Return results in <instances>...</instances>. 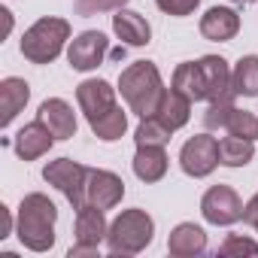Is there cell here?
<instances>
[{
    "mask_svg": "<svg viewBox=\"0 0 258 258\" xmlns=\"http://www.w3.org/2000/svg\"><path fill=\"white\" fill-rule=\"evenodd\" d=\"M55 222H58V210L46 195L34 191V195L22 198L19 219H16V234H19L25 249L49 252L55 246Z\"/></svg>",
    "mask_w": 258,
    "mask_h": 258,
    "instance_id": "6da1fadb",
    "label": "cell"
},
{
    "mask_svg": "<svg viewBox=\"0 0 258 258\" xmlns=\"http://www.w3.org/2000/svg\"><path fill=\"white\" fill-rule=\"evenodd\" d=\"M118 91H121L127 109L137 112L140 118H146V115H155V109H158L167 88H164L161 73H158V67L152 61H137V64L121 70Z\"/></svg>",
    "mask_w": 258,
    "mask_h": 258,
    "instance_id": "7a4b0ae2",
    "label": "cell"
},
{
    "mask_svg": "<svg viewBox=\"0 0 258 258\" xmlns=\"http://www.w3.org/2000/svg\"><path fill=\"white\" fill-rule=\"evenodd\" d=\"M155 234V222L146 210L134 207V210H121L106 231V249L112 255H137L152 243Z\"/></svg>",
    "mask_w": 258,
    "mask_h": 258,
    "instance_id": "3957f363",
    "label": "cell"
},
{
    "mask_svg": "<svg viewBox=\"0 0 258 258\" xmlns=\"http://www.w3.org/2000/svg\"><path fill=\"white\" fill-rule=\"evenodd\" d=\"M67 40H70V25L64 19H52L49 16V19L34 22L25 31V37H22V55L31 64H52L61 55V49H64Z\"/></svg>",
    "mask_w": 258,
    "mask_h": 258,
    "instance_id": "277c9868",
    "label": "cell"
},
{
    "mask_svg": "<svg viewBox=\"0 0 258 258\" xmlns=\"http://www.w3.org/2000/svg\"><path fill=\"white\" fill-rule=\"evenodd\" d=\"M43 179L49 185H55L73 210L85 207V185H88V167H82L79 161L73 158H58V161H49L43 167Z\"/></svg>",
    "mask_w": 258,
    "mask_h": 258,
    "instance_id": "5b68a950",
    "label": "cell"
},
{
    "mask_svg": "<svg viewBox=\"0 0 258 258\" xmlns=\"http://www.w3.org/2000/svg\"><path fill=\"white\" fill-rule=\"evenodd\" d=\"M179 167L195 179L210 176L219 167V140L210 134H198L185 140V146L179 149Z\"/></svg>",
    "mask_w": 258,
    "mask_h": 258,
    "instance_id": "8992f818",
    "label": "cell"
},
{
    "mask_svg": "<svg viewBox=\"0 0 258 258\" xmlns=\"http://www.w3.org/2000/svg\"><path fill=\"white\" fill-rule=\"evenodd\" d=\"M106 231H109V225L103 219V210H97L91 204L79 207L76 210V246L70 249V258H76V255H97L100 243L106 240Z\"/></svg>",
    "mask_w": 258,
    "mask_h": 258,
    "instance_id": "52a82bcc",
    "label": "cell"
},
{
    "mask_svg": "<svg viewBox=\"0 0 258 258\" xmlns=\"http://www.w3.org/2000/svg\"><path fill=\"white\" fill-rule=\"evenodd\" d=\"M201 213L210 225H234L243 219V201L231 185H213L201 198Z\"/></svg>",
    "mask_w": 258,
    "mask_h": 258,
    "instance_id": "ba28073f",
    "label": "cell"
},
{
    "mask_svg": "<svg viewBox=\"0 0 258 258\" xmlns=\"http://www.w3.org/2000/svg\"><path fill=\"white\" fill-rule=\"evenodd\" d=\"M106 55H109V40H106L100 31H82V34L70 43V49H67L70 67L79 70V73L100 67Z\"/></svg>",
    "mask_w": 258,
    "mask_h": 258,
    "instance_id": "9c48e42d",
    "label": "cell"
},
{
    "mask_svg": "<svg viewBox=\"0 0 258 258\" xmlns=\"http://www.w3.org/2000/svg\"><path fill=\"white\" fill-rule=\"evenodd\" d=\"M124 198V182L112 170H88V185H85V204L97 210H112Z\"/></svg>",
    "mask_w": 258,
    "mask_h": 258,
    "instance_id": "30bf717a",
    "label": "cell"
},
{
    "mask_svg": "<svg viewBox=\"0 0 258 258\" xmlns=\"http://www.w3.org/2000/svg\"><path fill=\"white\" fill-rule=\"evenodd\" d=\"M198 64H201V70H204L207 100H210V103H222V100H231V103H234L237 91H234V82H231L228 61L219 58V55H204Z\"/></svg>",
    "mask_w": 258,
    "mask_h": 258,
    "instance_id": "8fae6325",
    "label": "cell"
},
{
    "mask_svg": "<svg viewBox=\"0 0 258 258\" xmlns=\"http://www.w3.org/2000/svg\"><path fill=\"white\" fill-rule=\"evenodd\" d=\"M52 143H55V134L49 131V124L40 121V118L28 121L22 131L16 134V140H13L16 155H19L22 161H37V158H43V155L52 149Z\"/></svg>",
    "mask_w": 258,
    "mask_h": 258,
    "instance_id": "7c38bea8",
    "label": "cell"
},
{
    "mask_svg": "<svg viewBox=\"0 0 258 258\" xmlns=\"http://www.w3.org/2000/svg\"><path fill=\"white\" fill-rule=\"evenodd\" d=\"M76 103L85 112V118L91 121L115 106V88L106 79H85L76 85Z\"/></svg>",
    "mask_w": 258,
    "mask_h": 258,
    "instance_id": "4fadbf2b",
    "label": "cell"
},
{
    "mask_svg": "<svg viewBox=\"0 0 258 258\" xmlns=\"http://www.w3.org/2000/svg\"><path fill=\"white\" fill-rule=\"evenodd\" d=\"M40 121L49 124V131L55 134V140H70L76 134V112L67 100L61 97H49L40 103V112H37Z\"/></svg>",
    "mask_w": 258,
    "mask_h": 258,
    "instance_id": "5bb4252c",
    "label": "cell"
},
{
    "mask_svg": "<svg viewBox=\"0 0 258 258\" xmlns=\"http://www.w3.org/2000/svg\"><path fill=\"white\" fill-rule=\"evenodd\" d=\"M112 34L124 43V46H146L149 40H152V28H149V22L140 16V13H134V10H115V16H112Z\"/></svg>",
    "mask_w": 258,
    "mask_h": 258,
    "instance_id": "9a60e30c",
    "label": "cell"
},
{
    "mask_svg": "<svg viewBox=\"0 0 258 258\" xmlns=\"http://www.w3.org/2000/svg\"><path fill=\"white\" fill-rule=\"evenodd\" d=\"M240 31V16L228 7H213L201 16V34L213 43H228Z\"/></svg>",
    "mask_w": 258,
    "mask_h": 258,
    "instance_id": "2e32d148",
    "label": "cell"
},
{
    "mask_svg": "<svg viewBox=\"0 0 258 258\" xmlns=\"http://www.w3.org/2000/svg\"><path fill=\"white\" fill-rule=\"evenodd\" d=\"M31 100V85L19 76H7L0 82V127H10L13 118L25 109V103Z\"/></svg>",
    "mask_w": 258,
    "mask_h": 258,
    "instance_id": "e0dca14e",
    "label": "cell"
},
{
    "mask_svg": "<svg viewBox=\"0 0 258 258\" xmlns=\"http://www.w3.org/2000/svg\"><path fill=\"white\" fill-rule=\"evenodd\" d=\"M167 249H170V255H176V258L201 255V252H207V234H204L201 225H195V222H182V225H176V228L170 231V237H167Z\"/></svg>",
    "mask_w": 258,
    "mask_h": 258,
    "instance_id": "ac0fdd59",
    "label": "cell"
},
{
    "mask_svg": "<svg viewBox=\"0 0 258 258\" xmlns=\"http://www.w3.org/2000/svg\"><path fill=\"white\" fill-rule=\"evenodd\" d=\"M155 115L170 127V131H179V127H185L188 118H191V100H188L182 91H176V88L170 85V88L164 91V97H161Z\"/></svg>",
    "mask_w": 258,
    "mask_h": 258,
    "instance_id": "d6986e66",
    "label": "cell"
},
{
    "mask_svg": "<svg viewBox=\"0 0 258 258\" xmlns=\"http://www.w3.org/2000/svg\"><path fill=\"white\" fill-rule=\"evenodd\" d=\"M134 173L143 182H158L167 173V152L164 146H137L134 155Z\"/></svg>",
    "mask_w": 258,
    "mask_h": 258,
    "instance_id": "ffe728a7",
    "label": "cell"
},
{
    "mask_svg": "<svg viewBox=\"0 0 258 258\" xmlns=\"http://www.w3.org/2000/svg\"><path fill=\"white\" fill-rule=\"evenodd\" d=\"M176 91H182L191 103L195 100H207V82H204V70L198 61H185L173 70V82H170Z\"/></svg>",
    "mask_w": 258,
    "mask_h": 258,
    "instance_id": "44dd1931",
    "label": "cell"
},
{
    "mask_svg": "<svg viewBox=\"0 0 258 258\" xmlns=\"http://www.w3.org/2000/svg\"><path fill=\"white\" fill-rule=\"evenodd\" d=\"M88 124H91V131H94L97 140H103V143H115V140H121L124 131H127V112L115 103V106L106 109L103 115L91 118Z\"/></svg>",
    "mask_w": 258,
    "mask_h": 258,
    "instance_id": "7402d4cb",
    "label": "cell"
},
{
    "mask_svg": "<svg viewBox=\"0 0 258 258\" xmlns=\"http://www.w3.org/2000/svg\"><path fill=\"white\" fill-rule=\"evenodd\" d=\"M252 158H255V140H243V137H234V134L219 140V164L246 167Z\"/></svg>",
    "mask_w": 258,
    "mask_h": 258,
    "instance_id": "603a6c76",
    "label": "cell"
},
{
    "mask_svg": "<svg viewBox=\"0 0 258 258\" xmlns=\"http://www.w3.org/2000/svg\"><path fill=\"white\" fill-rule=\"evenodd\" d=\"M231 82L237 94L258 97V55H243L237 67L231 70Z\"/></svg>",
    "mask_w": 258,
    "mask_h": 258,
    "instance_id": "cb8c5ba5",
    "label": "cell"
},
{
    "mask_svg": "<svg viewBox=\"0 0 258 258\" xmlns=\"http://www.w3.org/2000/svg\"><path fill=\"white\" fill-rule=\"evenodd\" d=\"M170 127L158 118V115H146V118H140V124H137V134H134V140H137V146H167L170 143Z\"/></svg>",
    "mask_w": 258,
    "mask_h": 258,
    "instance_id": "d4e9b609",
    "label": "cell"
},
{
    "mask_svg": "<svg viewBox=\"0 0 258 258\" xmlns=\"http://www.w3.org/2000/svg\"><path fill=\"white\" fill-rule=\"evenodd\" d=\"M131 0H76V16H97V13H115Z\"/></svg>",
    "mask_w": 258,
    "mask_h": 258,
    "instance_id": "484cf974",
    "label": "cell"
},
{
    "mask_svg": "<svg viewBox=\"0 0 258 258\" xmlns=\"http://www.w3.org/2000/svg\"><path fill=\"white\" fill-rule=\"evenodd\" d=\"M258 255V243L255 240H249V237H240V234H231L222 246H219V255H225V258H231V255Z\"/></svg>",
    "mask_w": 258,
    "mask_h": 258,
    "instance_id": "4316f807",
    "label": "cell"
},
{
    "mask_svg": "<svg viewBox=\"0 0 258 258\" xmlns=\"http://www.w3.org/2000/svg\"><path fill=\"white\" fill-rule=\"evenodd\" d=\"M155 4H158V10H161V13L182 19V16H191V13L201 7V0H155Z\"/></svg>",
    "mask_w": 258,
    "mask_h": 258,
    "instance_id": "83f0119b",
    "label": "cell"
},
{
    "mask_svg": "<svg viewBox=\"0 0 258 258\" xmlns=\"http://www.w3.org/2000/svg\"><path fill=\"white\" fill-rule=\"evenodd\" d=\"M243 222H246V225H252V228L258 231V195L243 207Z\"/></svg>",
    "mask_w": 258,
    "mask_h": 258,
    "instance_id": "f1b7e54d",
    "label": "cell"
},
{
    "mask_svg": "<svg viewBox=\"0 0 258 258\" xmlns=\"http://www.w3.org/2000/svg\"><path fill=\"white\" fill-rule=\"evenodd\" d=\"M0 213H4V231H0V237H10V231H13V216H10L7 207H0Z\"/></svg>",
    "mask_w": 258,
    "mask_h": 258,
    "instance_id": "f546056e",
    "label": "cell"
},
{
    "mask_svg": "<svg viewBox=\"0 0 258 258\" xmlns=\"http://www.w3.org/2000/svg\"><path fill=\"white\" fill-rule=\"evenodd\" d=\"M231 4H252V0H231Z\"/></svg>",
    "mask_w": 258,
    "mask_h": 258,
    "instance_id": "4dcf8cb0",
    "label": "cell"
}]
</instances>
